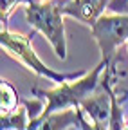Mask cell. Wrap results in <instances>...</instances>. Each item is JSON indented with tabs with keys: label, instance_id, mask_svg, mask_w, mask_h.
<instances>
[{
	"label": "cell",
	"instance_id": "cell-1",
	"mask_svg": "<svg viewBox=\"0 0 128 130\" xmlns=\"http://www.w3.org/2000/svg\"><path fill=\"white\" fill-rule=\"evenodd\" d=\"M105 61L101 60L92 71L85 72L81 78L60 83L52 90H42V89H33L34 96H40L45 100V110L42 116H49L52 112L65 110V108H74L79 107L88 96H92L99 87V78L105 69Z\"/></svg>",
	"mask_w": 128,
	"mask_h": 130
},
{
	"label": "cell",
	"instance_id": "cell-2",
	"mask_svg": "<svg viewBox=\"0 0 128 130\" xmlns=\"http://www.w3.org/2000/svg\"><path fill=\"white\" fill-rule=\"evenodd\" d=\"M63 0H36L25 6V18L33 32H42L58 58H67V38L63 24Z\"/></svg>",
	"mask_w": 128,
	"mask_h": 130
},
{
	"label": "cell",
	"instance_id": "cell-3",
	"mask_svg": "<svg viewBox=\"0 0 128 130\" xmlns=\"http://www.w3.org/2000/svg\"><path fill=\"white\" fill-rule=\"evenodd\" d=\"M0 43H2V49H6L7 54L16 58L20 63H24L29 71H33L36 76L45 78L49 81H54V83H65V81H72L81 78L85 72H70V74H61V72H54L52 69H49L47 65L36 56L34 49L31 47L29 38L20 35V32H11L7 31L6 25H2V32H0Z\"/></svg>",
	"mask_w": 128,
	"mask_h": 130
},
{
	"label": "cell",
	"instance_id": "cell-4",
	"mask_svg": "<svg viewBox=\"0 0 128 130\" xmlns=\"http://www.w3.org/2000/svg\"><path fill=\"white\" fill-rule=\"evenodd\" d=\"M92 38L101 49V60L106 63L119 47L128 43V14H101L90 25Z\"/></svg>",
	"mask_w": 128,
	"mask_h": 130
},
{
	"label": "cell",
	"instance_id": "cell-5",
	"mask_svg": "<svg viewBox=\"0 0 128 130\" xmlns=\"http://www.w3.org/2000/svg\"><path fill=\"white\" fill-rule=\"evenodd\" d=\"M108 4L110 0H63V14L92 25L105 14Z\"/></svg>",
	"mask_w": 128,
	"mask_h": 130
},
{
	"label": "cell",
	"instance_id": "cell-6",
	"mask_svg": "<svg viewBox=\"0 0 128 130\" xmlns=\"http://www.w3.org/2000/svg\"><path fill=\"white\" fill-rule=\"evenodd\" d=\"M74 125L79 126V107L58 110L49 116H40L34 121H29L27 130H67Z\"/></svg>",
	"mask_w": 128,
	"mask_h": 130
},
{
	"label": "cell",
	"instance_id": "cell-7",
	"mask_svg": "<svg viewBox=\"0 0 128 130\" xmlns=\"http://www.w3.org/2000/svg\"><path fill=\"white\" fill-rule=\"evenodd\" d=\"M29 112L25 105L22 108H14L11 112L2 114V130H27L29 128Z\"/></svg>",
	"mask_w": 128,
	"mask_h": 130
},
{
	"label": "cell",
	"instance_id": "cell-8",
	"mask_svg": "<svg viewBox=\"0 0 128 130\" xmlns=\"http://www.w3.org/2000/svg\"><path fill=\"white\" fill-rule=\"evenodd\" d=\"M0 89H2V114L14 110L16 105H18V96L14 92V89L11 87V83L7 79H2Z\"/></svg>",
	"mask_w": 128,
	"mask_h": 130
},
{
	"label": "cell",
	"instance_id": "cell-9",
	"mask_svg": "<svg viewBox=\"0 0 128 130\" xmlns=\"http://www.w3.org/2000/svg\"><path fill=\"white\" fill-rule=\"evenodd\" d=\"M33 2H36V0H2V25L7 24L9 14L13 13V9L16 7L18 4L27 6V4H33Z\"/></svg>",
	"mask_w": 128,
	"mask_h": 130
}]
</instances>
